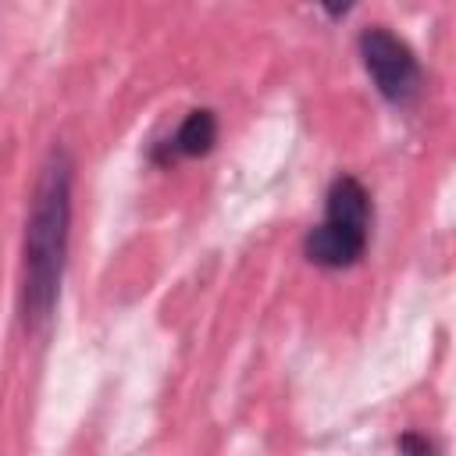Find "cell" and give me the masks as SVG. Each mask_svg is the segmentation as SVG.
<instances>
[{"label": "cell", "instance_id": "1", "mask_svg": "<svg viewBox=\"0 0 456 456\" xmlns=\"http://www.w3.org/2000/svg\"><path fill=\"white\" fill-rule=\"evenodd\" d=\"M68 232H71V157L64 146H53L25 224V249H21V314L28 328L50 321L64 260H68Z\"/></svg>", "mask_w": 456, "mask_h": 456}, {"label": "cell", "instance_id": "2", "mask_svg": "<svg viewBox=\"0 0 456 456\" xmlns=\"http://www.w3.org/2000/svg\"><path fill=\"white\" fill-rule=\"evenodd\" d=\"M370 196L353 175H338L328 189L324 221L303 239V253L317 267H349L367 249Z\"/></svg>", "mask_w": 456, "mask_h": 456}, {"label": "cell", "instance_id": "3", "mask_svg": "<svg viewBox=\"0 0 456 456\" xmlns=\"http://www.w3.org/2000/svg\"><path fill=\"white\" fill-rule=\"evenodd\" d=\"M360 46V61L370 75V82L378 86V93L392 103H410L420 93V64L413 57V50L388 32L385 25H370L360 32L356 39Z\"/></svg>", "mask_w": 456, "mask_h": 456}, {"label": "cell", "instance_id": "4", "mask_svg": "<svg viewBox=\"0 0 456 456\" xmlns=\"http://www.w3.org/2000/svg\"><path fill=\"white\" fill-rule=\"evenodd\" d=\"M214 142H217V118L214 110L200 107V110H189V118L178 125L167 150L171 157H203L214 150Z\"/></svg>", "mask_w": 456, "mask_h": 456}, {"label": "cell", "instance_id": "5", "mask_svg": "<svg viewBox=\"0 0 456 456\" xmlns=\"http://www.w3.org/2000/svg\"><path fill=\"white\" fill-rule=\"evenodd\" d=\"M399 445H403V452H406V456H431V452H435V445H431V442H424L420 435H403V442H399Z\"/></svg>", "mask_w": 456, "mask_h": 456}]
</instances>
